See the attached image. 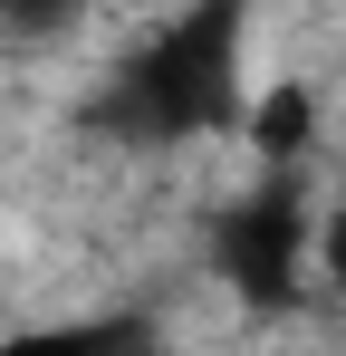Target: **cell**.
Listing matches in <instances>:
<instances>
[{"instance_id": "3957f363", "label": "cell", "mask_w": 346, "mask_h": 356, "mask_svg": "<svg viewBox=\"0 0 346 356\" xmlns=\"http://www.w3.org/2000/svg\"><path fill=\"white\" fill-rule=\"evenodd\" d=\"M240 145H250L260 164H308V145H318V87H308V77H270V87H250V106H240Z\"/></svg>"}, {"instance_id": "6da1fadb", "label": "cell", "mask_w": 346, "mask_h": 356, "mask_svg": "<svg viewBox=\"0 0 346 356\" xmlns=\"http://www.w3.org/2000/svg\"><path fill=\"white\" fill-rule=\"evenodd\" d=\"M240 49H250V0H173L164 19L106 67L87 125H97L106 145H135V154L231 135L240 106H250Z\"/></svg>"}, {"instance_id": "277c9868", "label": "cell", "mask_w": 346, "mask_h": 356, "mask_svg": "<svg viewBox=\"0 0 346 356\" xmlns=\"http://www.w3.org/2000/svg\"><path fill=\"white\" fill-rule=\"evenodd\" d=\"M87 10L97 0H0V39L10 49H67L87 29Z\"/></svg>"}, {"instance_id": "7a4b0ae2", "label": "cell", "mask_w": 346, "mask_h": 356, "mask_svg": "<svg viewBox=\"0 0 346 356\" xmlns=\"http://www.w3.org/2000/svg\"><path fill=\"white\" fill-rule=\"evenodd\" d=\"M212 280L231 298H250V308H288V298L318 280V202H308V183L298 164H260L250 193H231L222 212H212Z\"/></svg>"}]
</instances>
